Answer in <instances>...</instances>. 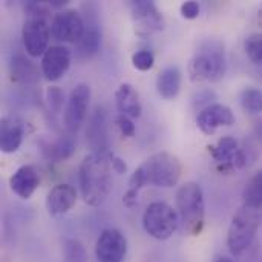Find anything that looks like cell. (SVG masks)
<instances>
[{
	"label": "cell",
	"mask_w": 262,
	"mask_h": 262,
	"mask_svg": "<svg viewBox=\"0 0 262 262\" xmlns=\"http://www.w3.org/2000/svg\"><path fill=\"white\" fill-rule=\"evenodd\" d=\"M40 186V175L34 166L18 167L9 178V189L20 200H29Z\"/></svg>",
	"instance_id": "obj_16"
},
{
	"label": "cell",
	"mask_w": 262,
	"mask_h": 262,
	"mask_svg": "<svg viewBox=\"0 0 262 262\" xmlns=\"http://www.w3.org/2000/svg\"><path fill=\"white\" fill-rule=\"evenodd\" d=\"M183 175V163L170 152L161 150L150 155L143 161L129 178V190L138 192L146 186H155L161 189L175 187Z\"/></svg>",
	"instance_id": "obj_2"
},
{
	"label": "cell",
	"mask_w": 262,
	"mask_h": 262,
	"mask_svg": "<svg viewBox=\"0 0 262 262\" xmlns=\"http://www.w3.org/2000/svg\"><path fill=\"white\" fill-rule=\"evenodd\" d=\"M115 106L120 115L129 118H140L143 112V104L140 94L130 83H121L115 91Z\"/></svg>",
	"instance_id": "obj_19"
},
{
	"label": "cell",
	"mask_w": 262,
	"mask_h": 262,
	"mask_svg": "<svg viewBox=\"0 0 262 262\" xmlns=\"http://www.w3.org/2000/svg\"><path fill=\"white\" fill-rule=\"evenodd\" d=\"M138 37H150L164 29V17L158 6L150 0H130L127 3Z\"/></svg>",
	"instance_id": "obj_7"
},
{
	"label": "cell",
	"mask_w": 262,
	"mask_h": 262,
	"mask_svg": "<svg viewBox=\"0 0 262 262\" xmlns=\"http://www.w3.org/2000/svg\"><path fill=\"white\" fill-rule=\"evenodd\" d=\"M51 25L43 17H28L21 28V40L26 54L32 58L43 57L51 48Z\"/></svg>",
	"instance_id": "obj_10"
},
{
	"label": "cell",
	"mask_w": 262,
	"mask_h": 262,
	"mask_svg": "<svg viewBox=\"0 0 262 262\" xmlns=\"http://www.w3.org/2000/svg\"><path fill=\"white\" fill-rule=\"evenodd\" d=\"M213 100H216V94H215L213 91L206 89V91H201V92H198V94L195 95V98H193V106H195V107H200V111H203V109H206L207 106L213 104Z\"/></svg>",
	"instance_id": "obj_30"
},
{
	"label": "cell",
	"mask_w": 262,
	"mask_h": 262,
	"mask_svg": "<svg viewBox=\"0 0 262 262\" xmlns=\"http://www.w3.org/2000/svg\"><path fill=\"white\" fill-rule=\"evenodd\" d=\"M84 17L72 8L58 11L51 21V35L58 43L77 45L84 34Z\"/></svg>",
	"instance_id": "obj_8"
},
{
	"label": "cell",
	"mask_w": 262,
	"mask_h": 262,
	"mask_svg": "<svg viewBox=\"0 0 262 262\" xmlns=\"http://www.w3.org/2000/svg\"><path fill=\"white\" fill-rule=\"evenodd\" d=\"M227 69L224 43L218 38H204L195 49L187 72L192 81H220Z\"/></svg>",
	"instance_id": "obj_3"
},
{
	"label": "cell",
	"mask_w": 262,
	"mask_h": 262,
	"mask_svg": "<svg viewBox=\"0 0 262 262\" xmlns=\"http://www.w3.org/2000/svg\"><path fill=\"white\" fill-rule=\"evenodd\" d=\"M71 61V49L64 45H54L41 57V74L48 81H57L69 71Z\"/></svg>",
	"instance_id": "obj_13"
},
{
	"label": "cell",
	"mask_w": 262,
	"mask_h": 262,
	"mask_svg": "<svg viewBox=\"0 0 262 262\" xmlns=\"http://www.w3.org/2000/svg\"><path fill=\"white\" fill-rule=\"evenodd\" d=\"M244 51L252 63L262 66V32H253L246 38Z\"/></svg>",
	"instance_id": "obj_27"
},
{
	"label": "cell",
	"mask_w": 262,
	"mask_h": 262,
	"mask_svg": "<svg viewBox=\"0 0 262 262\" xmlns=\"http://www.w3.org/2000/svg\"><path fill=\"white\" fill-rule=\"evenodd\" d=\"M180 12L186 20H193V18H196L200 15V3L195 2V0L184 2L181 5V8H180Z\"/></svg>",
	"instance_id": "obj_32"
},
{
	"label": "cell",
	"mask_w": 262,
	"mask_h": 262,
	"mask_svg": "<svg viewBox=\"0 0 262 262\" xmlns=\"http://www.w3.org/2000/svg\"><path fill=\"white\" fill-rule=\"evenodd\" d=\"M107 114L103 106H97L89 117L86 140L92 149V152H109L107 149Z\"/></svg>",
	"instance_id": "obj_15"
},
{
	"label": "cell",
	"mask_w": 262,
	"mask_h": 262,
	"mask_svg": "<svg viewBox=\"0 0 262 262\" xmlns=\"http://www.w3.org/2000/svg\"><path fill=\"white\" fill-rule=\"evenodd\" d=\"M77 203V190L71 184L54 186L46 196V210L52 216L68 213Z\"/></svg>",
	"instance_id": "obj_17"
},
{
	"label": "cell",
	"mask_w": 262,
	"mask_h": 262,
	"mask_svg": "<svg viewBox=\"0 0 262 262\" xmlns=\"http://www.w3.org/2000/svg\"><path fill=\"white\" fill-rule=\"evenodd\" d=\"M40 150H41V155L48 161L60 163V161H64L72 157V154L75 152V141H74L72 135H69V134L64 137H60L57 140H52V141L43 140L40 143Z\"/></svg>",
	"instance_id": "obj_21"
},
{
	"label": "cell",
	"mask_w": 262,
	"mask_h": 262,
	"mask_svg": "<svg viewBox=\"0 0 262 262\" xmlns=\"http://www.w3.org/2000/svg\"><path fill=\"white\" fill-rule=\"evenodd\" d=\"M256 18H258V25H259V28H262V3L259 5V8H258V14H256Z\"/></svg>",
	"instance_id": "obj_36"
},
{
	"label": "cell",
	"mask_w": 262,
	"mask_h": 262,
	"mask_svg": "<svg viewBox=\"0 0 262 262\" xmlns=\"http://www.w3.org/2000/svg\"><path fill=\"white\" fill-rule=\"evenodd\" d=\"M261 221L262 210L247 207L244 204L238 209L227 232V247L233 256H241L250 249Z\"/></svg>",
	"instance_id": "obj_5"
},
{
	"label": "cell",
	"mask_w": 262,
	"mask_h": 262,
	"mask_svg": "<svg viewBox=\"0 0 262 262\" xmlns=\"http://www.w3.org/2000/svg\"><path fill=\"white\" fill-rule=\"evenodd\" d=\"M115 123H117V126H118V129H120L123 137L130 138V137L135 135V124L132 123V118L124 117V115H118Z\"/></svg>",
	"instance_id": "obj_31"
},
{
	"label": "cell",
	"mask_w": 262,
	"mask_h": 262,
	"mask_svg": "<svg viewBox=\"0 0 262 262\" xmlns=\"http://www.w3.org/2000/svg\"><path fill=\"white\" fill-rule=\"evenodd\" d=\"M213 262H235V261H233V259H230L229 256H223V255H221V256H216Z\"/></svg>",
	"instance_id": "obj_35"
},
{
	"label": "cell",
	"mask_w": 262,
	"mask_h": 262,
	"mask_svg": "<svg viewBox=\"0 0 262 262\" xmlns=\"http://www.w3.org/2000/svg\"><path fill=\"white\" fill-rule=\"evenodd\" d=\"M25 137L23 124L14 117H3L0 121V150L6 155L20 149Z\"/></svg>",
	"instance_id": "obj_18"
},
{
	"label": "cell",
	"mask_w": 262,
	"mask_h": 262,
	"mask_svg": "<svg viewBox=\"0 0 262 262\" xmlns=\"http://www.w3.org/2000/svg\"><path fill=\"white\" fill-rule=\"evenodd\" d=\"M84 21H86L84 34L75 46H77L78 57L91 58L101 48V28H100L98 21L92 17V14H89V17L86 15Z\"/></svg>",
	"instance_id": "obj_20"
},
{
	"label": "cell",
	"mask_w": 262,
	"mask_h": 262,
	"mask_svg": "<svg viewBox=\"0 0 262 262\" xmlns=\"http://www.w3.org/2000/svg\"><path fill=\"white\" fill-rule=\"evenodd\" d=\"M63 259L64 262H88L86 247L74 238H66L63 241Z\"/></svg>",
	"instance_id": "obj_26"
},
{
	"label": "cell",
	"mask_w": 262,
	"mask_h": 262,
	"mask_svg": "<svg viewBox=\"0 0 262 262\" xmlns=\"http://www.w3.org/2000/svg\"><path fill=\"white\" fill-rule=\"evenodd\" d=\"M127 253V239L118 229H106L95 243L98 262H123Z\"/></svg>",
	"instance_id": "obj_12"
},
{
	"label": "cell",
	"mask_w": 262,
	"mask_h": 262,
	"mask_svg": "<svg viewBox=\"0 0 262 262\" xmlns=\"http://www.w3.org/2000/svg\"><path fill=\"white\" fill-rule=\"evenodd\" d=\"M123 204L129 209H134L137 207L138 204V192H134V190H126V193L123 195Z\"/></svg>",
	"instance_id": "obj_33"
},
{
	"label": "cell",
	"mask_w": 262,
	"mask_h": 262,
	"mask_svg": "<svg viewBox=\"0 0 262 262\" xmlns=\"http://www.w3.org/2000/svg\"><path fill=\"white\" fill-rule=\"evenodd\" d=\"M180 226L178 212L164 201H154L147 206L143 215V227L146 233L157 239H169Z\"/></svg>",
	"instance_id": "obj_6"
},
{
	"label": "cell",
	"mask_w": 262,
	"mask_h": 262,
	"mask_svg": "<svg viewBox=\"0 0 262 262\" xmlns=\"http://www.w3.org/2000/svg\"><path fill=\"white\" fill-rule=\"evenodd\" d=\"M91 86L86 83H78L69 94L63 111V124L69 135L77 134L81 127L83 121L86 120L89 101H91Z\"/></svg>",
	"instance_id": "obj_9"
},
{
	"label": "cell",
	"mask_w": 262,
	"mask_h": 262,
	"mask_svg": "<svg viewBox=\"0 0 262 262\" xmlns=\"http://www.w3.org/2000/svg\"><path fill=\"white\" fill-rule=\"evenodd\" d=\"M196 124L203 134L213 135L220 127H229L235 124V114L229 106L221 103H213L198 112Z\"/></svg>",
	"instance_id": "obj_14"
},
{
	"label": "cell",
	"mask_w": 262,
	"mask_h": 262,
	"mask_svg": "<svg viewBox=\"0 0 262 262\" xmlns=\"http://www.w3.org/2000/svg\"><path fill=\"white\" fill-rule=\"evenodd\" d=\"M243 203L247 207L262 210V169L247 181L243 190Z\"/></svg>",
	"instance_id": "obj_24"
},
{
	"label": "cell",
	"mask_w": 262,
	"mask_h": 262,
	"mask_svg": "<svg viewBox=\"0 0 262 262\" xmlns=\"http://www.w3.org/2000/svg\"><path fill=\"white\" fill-rule=\"evenodd\" d=\"M132 64H134L135 69L146 72V71H149V69L154 68V64H155V55L149 49H140V51H137V52L132 54Z\"/></svg>",
	"instance_id": "obj_29"
},
{
	"label": "cell",
	"mask_w": 262,
	"mask_h": 262,
	"mask_svg": "<svg viewBox=\"0 0 262 262\" xmlns=\"http://www.w3.org/2000/svg\"><path fill=\"white\" fill-rule=\"evenodd\" d=\"M112 152H91L78 169V183L84 203L91 207L101 206L112 190Z\"/></svg>",
	"instance_id": "obj_1"
},
{
	"label": "cell",
	"mask_w": 262,
	"mask_h": 262,
	"mask_svg": "<svg viewBox=\"0 0 262 262\" xmlns=\"http://www.w3.org/2000/svg\"><path fill=\"white\" fill-rule=\"evenodd\" d=\"M181 83H183V74L180 68L167 66L157 77V91L161 98L173 100L181 91Z\"/></svg>",
	"instance_id": "obj_22"
},
{
	"label": "cell",
	"mask_w": 262,
	"mask_h": 262,
	"mask_svg": "<svg viewBox=\"0 0 262 262\" xmlns=\"http://www.w3.org/2000/svg\"><path fill=\"white\" fill-rule=\"evenodd\" d=\"M112 167H114V172L118 173V175H123L127 170L126 163L120 157H117V155H112Z\"/></svg>",
	"instance_id": "obj_34"
},
{
	"label": "cell",
	"mask_w": 262,
	"mask_h": 262,
	"mask_svg": "<svg viewBox=\"0 0 262 262\" xmlns=\"http://www.w3.org/2000/svg\"><path fill=\"white\" fill-rule=\"evenodd\" d=\"M209 154L216 163L220 172H232L247 166L249 154L239 147L233 137H223L215 144L209 146Z\"/></svg>",
	"instance_id": "obj_11"
},
{
	"label": "cell",
	"mask_w": 262,
	"mask_h": 262,
	"mask_svg": "<svg viewBox=\"0 0 262 262\" xmlns=\"http://www.w3.org/2000/svg\"><path fill=\"white\" fill-rule=\"evenodd\" d=\"M241 106L247 114L259 115L262 114V89L258 88H246L239 97Z\"/></svg>",
	"instance_id": "obj_25"
},
{
	"label": "cell",
	"mask_w": 262,
	"mask_h": 262,
	"mask_svg": "<svg viewBox=\"0 0 262 262\" xmlns=\"http://www.w3.org/2000/svg\"><path fill=\"white\" fill-rule=\"evenodd\" d=\"M11 75L15 81H20V83H37L38 81V68L31 61L28 60L25 55L21 54H17L12 57L11 60Z\"/></svg>",
	"instance_id": "obj_23"
},
{
	"label": "cell",
	"mask_w": 262,
	"mask_h": 262,
	"mask_svg": "<svg viewBox=\"0 0 262 262\" xmlns=\"http://www.w3.org/2000/svg\"><path fill=\"white\" fill-rule=\"evenodd\" d=\"M46 101L49 106V111L52 114H60L63 111V106L66 104V98H64V92L61 88L58 86H51L46 89Z\"/></svg>",
	"instance_id": "obj_28"
},
{
	"label": "cell",
	"mask_w": 262,
	"mask_h": 262,
	"mask_svg": "<svg viewBox=\"0 0 262 262\" xmlns=\"http://www.w3.org/2000/svg\"><path fill=\"white\" fill-rule=\"evenodd\" d=\"M177 212L184 232L190 236L201 235L206 223V203L201 186L195 181H187L178 187Z\"/></svg>",
	"instance_id": "obj_4"
}]
</instances>
